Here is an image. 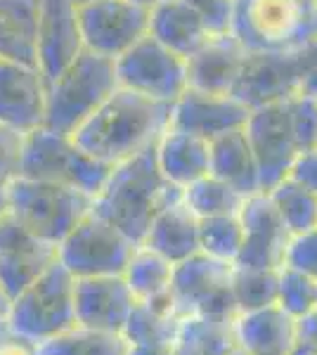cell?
Here are the masks:
<instances>
[{
    "instance_id": "cell-1",
    "label": "cell",
    "mask_w": 317,
    "mask_h": 355,
    "mask_svg": "<svg viewBox=\"0 0 317 355\" xmlns=\"http://www.w3.org/2000/svg\"><path fill=\"white\" fill-rule=\"evenodd\" d=\"M169 125L171 105L119 85L105 105L74 133V140L95 159L117 166L157 145Z\"/></svg>"
},
{
    "instance_id": "cell-2",
    "label": "cell",
    "mask_w": 317,
    "mask_h": 355,
    "mask_svg": "<svg viewBox=\"0 0 317 355\" xmlns=\"http://www.w3.org/2000/svg\"><path fill=\"white\" fill-rule=\"evenodd\" d=\"M180 197L182 190L171 185L161 173L152 145L112 166L105 185L93 199V211L140 244L154 216Z\"/></svg>"
},
{
    "instance_id": "cell-3",
    "label": "cell",
    "mask_w": 317,
    "mask_h": 355,
    "mask_svg": "<svg viewBox=\"0 0 317 355\" xmlns=\"http://www.w3.org/2000/svg\"><path fill=\"white\" fill-rule=\"evenodd\" d=\"M119 88L114 60L83 50L48 83L45 128L74 135Z\"/></svg>"
},
{
    "instance_id": "cell-4",
    "label": "cell",
    "mask_w": 317,
    "mask_h": 355,
    "mask_svg": "<svg viewBox=\"0 0 317 355\" xmlns=\"http://www.w3.org/2000/svg\"><path fill=\"white\" fill-rule=\"evenodd\" d=\"M5 320L15 336L33 346L65 334L76 324V277L55 261L10 301Z\"/></svg>"
},
{
    "instance_id": "cell-5",
    "label": "cell",
    "mask_w": 317,
    "mask_h": 355,
    "mask_svg": "<svg viewBox=\"0 0 317 355\" xmlns=\"http://www.w3.org/2000/svg\"><path fill=\"white\" fill-rule=\"evenodd\" d=\"M232 33L249 53H291L317 36L315 0H234Z\"/></svg>"
},
{
    "instance_id": "cell-6",
    "label": "cell",
    "mask_w": 317,
    "mask_h": 355,
    "mask_svg": "<svg viewBox=\"0 0 317 355\" xmlns=\"http://www.w3.org/2000/svg\"><path fill=\"white\" fill-rule=\"evenodd\" d=\"M109 171L112 166L85 152L74 135L57 133L45 125L24 135L19 178L57 182L95 199L109 178Z\"/></svg>"
},
{
    "instance_id": "cell-7",
    "label": "cell",
    "mask_w": 317,
    "mask_h": 355,
    "mask_svg": "<svg viewBox=\"0 0 317 355\" xmlns=\"http://www.w3.org/2000/svg\"><path fill=\"white\" fill-rule=\"evenodd\" d=\"M10 218L43 242L60 246L74 227L93 211V197L57 182L17 178L8 185Z\"/></svg>"
},
{
    "instance_id": "cell-8",
    "label": "cell",
    "mask_w": 317,
    "mask_h": 355,
    "mask_svg": "<svg viewBox=\"0 0 317 355\" xmlns=\"http://www.w3.org/2000/svg\"><path fill=\"white\" fill-rule=\"evenodd\" d=\"M135 242L90 211L57 246V261L76 279L123 275Z\"/></svg>"
},
{
    "instance_id": "cell-9",
    "label": "cell",
    "mask_w": 317,
    "mask_h": 355,
    "mask_svg": "<svg viewBox=\"0 0 317 355\" xmlns=\"http://www.w3.org/2000/svg\"><path fill=\"white\" fill-rule=\"evenodd\" d=\"M114 64L121 88H128L149 100L171 105L187 90V60L161 45L149 33L128 53L114 60Z\"/></svg>"
},
{
    "instance_id": "cell-10",
    "label": "cell",
    "mask_w": 317,
    "mask_h": 355,
    "mask_svg": "<svg viewBox=\"0 0 317 355\" xmlns=\"http://www.w3.org/2000/svg\"><path fill=\"white\" fill-rule=\"evenodd\" d=\"M232 266L216 261L206 254H194L173 266L171 296L180 318L206 315V318H228L237 315L230 291Z\"/></svg>"
},
{
    "instance_id": "cell-11",
    "label": "cell",
    "mask_w": 317,
    "mask_h": 355,
    "mask_svg": "<svg viewBox=\"0 0 317 355\" xmlns=\"http://www.w3.org/2000/svg\"><path fill=\"white\" fill-rule=\"evenodd\" d=\"M85 50L109 60L123 53L149 33V10L135 0H95L78 8Z\"/></svg>"
},
{
    "instance_id": "cell-12",
    "label": "cell",
    "mask_w": 317,
    "mask_h": 355,
    "mask_svg": "<svg viewBox=\"0 0 317 355\" xmlns=\"http://www.w3.org/2000/svg\"><path fill=\"white\" fill-rule=\"evenodd\" d=\"M244 130L246 137H249L253 157H256L261 190L268 192L277 182L284 180L286 173H289L291 162L301 152L289 123L286 102L251 110Z\"/></svg>"
},
{
    "instance_id": "cell-13",
    "label": "cell",
    "mask_w": 317,
    "mask_h": 355,
    "mask_svg": "<svg viewBox=\"0 0 317 355\" xmlns=\"http://www.w3.org/2000/svg\"><path fill=\"white\" fill-rule=\"evenodd\" d=\"M301 93V60L291 53H246L232 95L249 110L286 102Z\"/></svg>"
},
{
    "instance_id": "cell-14",
    "label": "cell",
    "mask_w": 317,
    "mask_h": 355,
    "mask_svg": "<svg viewBox=\"0 0 317 355\" xmlns=\"http://www.w3.org/2000/svg\"><path fill=\"white\" fill-rule=\"evenodd\" d=\"M83 50L76 5L71 0H40L36 67L45 83L60 76Z\"/></svg>"
},
{
    "instance_id": "cell-15",
    "label": "cell",
    "mask_w": 317,
    "mask_h": 355,
    "mask_svg": "<svg viewBox=\"0 0 317 355\" xmlns=\"http://www.w3.org/2000/svg\"><path fill=\"white\" fill-rule=\"evenodd\" d=\"M57 261V246L43 242L15 218L0 223V289L12 301Z\"/></svg>"
},
{
    "instance_id": "cell-16",
    "label": "cell",
    "mask_w": 317,
    "mask_h": 355,
    "mask_svg": "<svg viewBox=\"0 0 317 355\" xmlns=\"http://www.w3.org/2000/svg\"><path fill=\"white\" fill-rule=\"evenodd\" d=\"M251 110L234 95L201 93L187 88L185 93L171 102V125L187 130L204 140H216L230 130L244 128Z\"/></svg>"
},
{
    "instance_id": "cell-17",
    "label": "cell",
    "mask_w": 317,
    "mask_h": 355,
    "mask_svg": "<svg viewBox=\"0 0 317 355\" xmlns=\"http://www.w3.org/2000/svg\"><path fill=\"white\" fill-rule=\"evenodd\" d=\"M244 225V246L234 266L244 268H282L289 232L280 220L268 192H256L244 199L239 209Z\"/></svg>"
},
{
    "instance_id": "cell-18",
    "label": "cell",
    "mask_w": 317,
    "mask_h": 355,
    "mask_svg": "<svg viewBox=\"0 0 317 355\" xmlns=\"http://www.w3.org/2000/svg\"><path fill=\"white\" fill-rule=\"evenodd\" d=\"M48 83L38 67L0 60V123L31 133L45 125Z\"/></svg>"
},
{
    "instance_id": "cell-19",
    "label": "cell",
    "mask_w": 317,
    "mask_h": 355,
    "mask_svg": "<svg viewBox=\"0 0 317 355\" xmlns=\"http://www.w3.org/2000/svg\"><path fill=\"white\" fill-rule=\"evenodd\" d=\"M135 303L123 275L76 279V324L123 334Z\"/></svg>"
},
{
    "instance_id": "cell-20",
    "label": "cell",
    "mask_w": 317,
    "mask_h": 355,
    "mask_svg": "<svg viewBox=\"0 0 317 355\" xmlns=\"http://www.w3.org/2000/svg\"><path fill=\"white\" fill-rule=\"evenodd\" d=\"M249 50L234 33H213L194 55L187 57V88L201 93L232 95Z\"/></svg>"
},
{
    "instance_id": "cell-21",
    "label": "cell",
    "mask_w": 317,
    "mask_h": 355,
    "mask_svg": "<svg viewBox=\"0 0 317 355\" xmlns=\"http://www.w3.org/2000/svg\"><path fill=\"white\" fill-rule=\"evenodd\" d=\"M232 331L241 355H289L298 346V320L282 311L277 303L237 313Z\"/></svg>"
},
{
    "instance_id": "cell-22",
    "label": "cell",
    "mask_w": 317,
    "mask_h": 355,
    "mask_svg": "<svg viewBox=\"0 0 317 355\" xmlns=\"http://www.w3.org/2000/svg\"><path fill=\"white\" fill-rule=\"evenodd\" d=\"M154 154L161 173L178 190L211 173V142L187 130L169 125L154 145Z\"/></svg>"
},
{
    "instance_id": "cell-23",
    "label": "cell",
    "mask_w": 317,
    "mask_h": 355,
    "mask_svg": "<svg viewBox=\"0 0 317 355\" xmlns=\"http://www.w3.org/2000/svg\"><path fill=\"white\" fill-rule=\"evenodd\" d=\"M140 244L157 251L159 256H164L175 266L189 256L199 254V218L187 209L182 197L175 199L154 216Z\"/></svg>"
},
{
    "instance_id": "cell-24",
    "label": "cell",
    "mask_w": 317,
    "mask_h": 355,
    "mask_svg": "<svg viewBox=\"0 0 317 355\" xmlns=\"http://www.w3.org/2000/svg\"><path fill=\"white\" fill-rule=\"evenodd\" d=\"M149 36L187 60L209 41L211 31L185 0H164L149 10Z\"/></svg>"
},
{
    "instance_id": "cell-25",
    "label": "cell",
    "mask_w": 317,
    "mask_h": 355,
    "mask_svg": "<svg viewBox=\"0 0 317 355\" xmlns=\"http://www.w3.org/2000/svg\"><path fill=\"white\" fill-rule=\"evenodd\" d=\"M40 0H0V60L36 67Z\"/></svg>"
},
{
    "instance_id": "cell-26",
    "label": "cell",
    "mask_w": 317,
    "mask_h": 355,
    "mask_svg": "<svg viewBox=\"0 0 317 355\" xmlns=\"http://www.w3.org/2000/svg\"><path fill=\"white\" fill-rule=\"evenodd\" d=\"M211 175L221 178L244 197L263 192L256 157L244 128L230 130L211 140Z\"/></svg>"
},
{
    "instance_id": "cell-27",
    "label": "cell",
    "mask_w": 317,
    "mask_h": 355,
    "mask_svg": "<svg viewBox=\"0 0 317 355\" xmlns=\"http://www.w3.org/2000/svg\"><path fill=\"white\" fill-rule=\"evenodd\" d=\"M123 279L137 303H149V306L178 313L171 296L173 263L159 256L157 251L137 244L123 270Z\"/></svg>"
},
{
    "instance_id": "cell-28",
    "label": "cell",
    "mask_w": 317,
    "mask_h": 355,
    "mask_svg": "<svg viewBox=\"0 0 317 355\" xmlns=\"http://www.w3.org/2000/svg\"><path fill=\"white\" fill-rule=\"evenodd\" d=\"M232 320L206 318V315L182 318L178 343L197 355H237L239 351L234 341Z\"/></svg>"
},
{
    "instance_id": "cell-29",
    "label": "cell",
    "mask_w": 317,
    "mask_h": 355,
    "mask_svg": "<svg viewBox=\"0 0 317 355\" xmlns=\"http://www.w3.org/2000/svg\"><path fill=\"white\" fill-rule=\"evenodd\" d=\"M128 341L123 334L90 329L83 324H74L65 334L36 346V355H126Z\"/></svg>"
},
{
    "instance_id": "cell-30",
    "label": "cell",
    "mask_w": 317,
    "mask_h": 355,
    "mask_svg": "<svg viewBox=\"0 0 317 355\" xmlns=\"http://www.w3.org/2000/svg\"><path fill=\"white\" fill-rule=\"evenodd\" d=\"M182 318L166 308L135 303L128 322L123 327V339L130 346H173L178 341Z\"/></svg>"
},
{
    "instance_id": "cell-31",
    "label": "cell",
    "mask_w": 317,
    "mask_h": 355,
    "mask_svg": "<svg viewBox=\"0 0 317 355\" xmlns=\"http://www.w3.org/2000/svg\"><path fill=\"white\" fill-rule=\"evenodd\" d=\"M280 268H244L232 266L230 291L237 313L258 311V308L277 303Z\"/></svg>"
},
{
    "instance_id": "cell-32",
    "label": "cell",
    "mask_w": 317,
    "mask_h": 355,
    "mask_svg": "<svg viewBox=\"0 0 317 355\" xmlns=\"http://www.w3.org/2000/svg\"><path fill=\"white\" fill-rule=\"evenodd\" d=\"M244 194H239L232 185L216 175H204L189 182L182 190V202L197 218H211V216L239 214L244 204Z\"/></svg>"
},
{
    "instance_id": "cell-33",
    "label": "cell",
    "mask_w": 317,
    "mask_h": 355,
    "mask_svg": "<svg viewBox=\"0 0 317 355\" xmlns=\"http://www.w3.org/2000/svg\"><path fill=\"white\" fill-rule=\"evenodd\" d=\"M268 197L277 211L280 220L284 223L289 237L317 227V197L313 192L298 187L289 178L268 190Z\"/></svg>"
},
{
    "instance_id": "cell-34",
    "label": "cell",
    "mask_w": 317,
    "mask_h": 355,
    "mask_svg": "<svg viewBox=\"0 0 317 355\" xmlns=\"http://www.w3.org/2000/svg\"><path fill=\"white\" fill-rule=\"evenodd\" d=\"M244 246V225L239 214L199 218V251L216 261L234 266Z\"/></svg>"
},
{
    "instance_id": "cell-35",
    "label": "cell",
    "mask_w": 317,
    "mask_h": 355,
    "mask_svg": "<svg viewBox=\"0 0 317 355\" xmlns=\"http://www.w3.org/2000/svg\"><path fill=\"white\" fill-rule=\"evenodd\" d=\"M277 306L289 313L293 320H303L317 311V279L303 275L293 268H280L277 282Z\"/></svg>"
},
{
    "instance_id": "cell-36",
    "label": "cell",
    "mask_w": 317,
    "mask_h": 355,
    "mask_svg": "<svg viewBox=\"0 0 317 355\" xmlns=\"http://www.w3.org/2000/svg\"><path fill=\"white\" fill-rule=\"evenodd\" d=\"M289 110V123L298 150L317 147V97L308 93H296L286 100Z\"/></svg>"
},
{
    "instance_id": "cell-37",
    "label": "cell",
    "mask_w": 317,
    "mask_h": 355,
    "mask_svg": "<svg viewBox=\"0 0 317 355\" xmlns=\"http://www.w3.org/2000/svg\"><path fill=\"white\" fill-rule=\"evenodd\" d=\"M284 266L317 279V227L289 237L284 251Z\"/></svg>"
},
{
    "instance_id": "cell-38",
    "label": "cell",
    "mask_w": 317,
    "mask_h": 355,
    "mask_svg": "<svg viewBox=\"0 0 317 355\" xmlns=\"http://www.w3.org/2000/svg\"><path fill=\"white\" fill-rule=\"evenodd\" d=\"M22 150H24V133L0 123V187L19 178Z\"/></svg>"
},
{
    "instance_id": "cell-39",
    "label": "cell",
    "mask_w": 317,
    "mask_h": 355,
    "mask_svg": "<svg viewBox=\"0 0 317 355\" xmlns=\"http://www.w3.org/2000/svg\"><path fill=\"white\" fill-rule=\"evenodd\" d=\"M189 8L213 33H230L232 31L234 17V0H185Z\"/></svg>"
},
{
    "instance_id": "cell-40",
    "label": "cell",
    "mask_w": 317,
    "mask_h": 355,
    "mask_svg": "<svg viewBox=\"0 0 317 355\" xmlns=\"http://www.w3.org/2000/svg\"><path fill=\"white\" fill-rule=\"evenodd\" d=\"M286 178H289L291 182H296L298 187L313 192L317 197V147L298 152L296 159H293L289 166Z\"/></svg>"
},
{
    "instance_id": "cell-41",
    "label": "cell",
    "mask_w": 317,
    "mask_h": 355,
    "mask_svg": "<svg viewBox=\"0 0 317 355\" xmlns=\"http://www.w3.org/2000/svg\"><path fill=\"white\" fill-rule=\"evenodd\" d=\"M301 60V93L317 95V36L298 50Z\"/></svg>"
},
{
    "instance_id": "cell-42",
    "label": "cell",
    "mask_w": 317,
    "mask_h": 355,
    "mask_svg": "<svg viewBox=\"0 0 317 355\" xmlns=\"http://www.w3.org/2000/svg\"><path fill=\"white\" fill-rule=\"evenodd\" d=\"M0 355H36V346L10 331L8 339L0 341Z\"/></svg>"
},
{
    "instance_id": "cell-43",
    "label": "cell",
    "mask_w": 317,
    "mask_h": 355,
    "mask_svg": "<svg viewBox=\"0 0 317 355\" xmlns=\"http://www.w3.org/2000/svg\"><path fill=\"white\" fill-rule=\"evenodd\" d=\"M298 341L308 343L317 351V311H313L308 318L298 320Z\"/></svg>"
},
{
    "instance_id": "cell-44",
    "label": "cell",
    "mask_w": 317,
    "mask_h": 355,
    "mask_svg": "<svg viewBox=\"0 0 317 355\" xmlns=\"http://www.w3.org/2000/svg\"><path fill=\"white\" fill-rule=\"evenodd\" d=\"M175 353V343L173 346H130L128 343V353L126 355H173Z\"/></svg>"
},
{
    "instance_id": "cell-45",
    "label": "cell",
    "mask_w": 317,
    "mask_h": 355,
    "mask_svg": "<svg viewBox=\"0 0 317 355\" xmlns=\"http://www.w3.org/2000/svg\"><path fill=\"white\" fill-rule=\"evenodd\" d=\"M8 187H0V223H3L5 218H8Z\"/></svg>"
},
{
    "instance_id": "cell-46",
    "label": "cell",
    "mask_w": 317,
    "mask_h": 355,
    "mask_svg": "<svg viewBox=\"0 0 317 355\" xmlns=\"http://www.w3.org/2000/svg\"><path fill=\"white\" fill-rule=\"evenodd\" d=\"M289 355H317V351H315L313 346H308V343H301V341H298V346L293 348V351H291Z\"/></svg>"
},
{
    "instance_id": "cell-47",
    "label": "cell",
    "mask_w": 317,
    "mask_h": 355,
    "mask_svg": "<svg viewBox=\"0 0 317 355\" xmlns=\"http://www.w3.org/2000/svg\"><path fill=\"white\" fill-rule=\"evenodd\" d=\"M8 308H10V301H8V296L3 294V289H0V318L8 315Z\"/></svg>"
},
{
    "instance_id": "cell-48",
    "label": "cell",
    "mask_w": 317,
    "mask_h": 355,
    "mask_svg": "<svg viewBox=\"0 0 317 355\" xmlns=\"http://www.w3.org/2000/svg\"><path fill=\"white\" fill-rule=\"evenodd\" d=\"M8 336H10L8 320H5V318H0V341H3V339H8Z\"/></svg>"
},
{
    "instance_id": "cell-49",
    "label": "cell",
    "mask_w": 317,
    "mask_h": 355,
    "mask_svg": "<svg viewBox=\"0 0 317 355\" xmlns=\"http://www.w3.org/2000/svg\"><path fill=\"white\" fill-rule=\"evenodd\" d=\"M137 5H142V8H147V10H152L154 5H159V3H164V0H135Z\"/></svg>"
},
{
    "instance_id": "cell-50",
    "label": "cell",
    "mask_w": 317,
    "mask_h": 355,
    "mask_svg": "<svg viewBox=\"0 0 317 355\" xmlns=\"http://www.w3.org/2000/svg\"><path fill=\"white\" fill-rule=\"evenodd\" d=\"M173 355H197V353H192V351H189V348L180 346V343L175 341V353H173Z\"/></svg>"
},
{
    "instance_id": "cell-51",
    "label": "cell",
    "mask_w": 317,
    "mask_h": 355,
    "mask_svg": "<svg viewBox=\"0 0 317 355\" xmlns=\"http://www.w3.org/2000/svg\"><path fill=\"white\" fill-rule=\"evenodd\" d=\"M76 8H80V5H88V3H95V0H71Z\"/></svg>"
},
{
    "instance_id": "cell-52",
    "label": "cell",
    "mask_w": 317,
    "mask_h": 355,
    "mask_svg": "<svg viewBox=\"0 0 317 355\" xmlns=\"http://www.w3.org/2000/svg\"><path fill=\"white\" fill-rule=\"evenodd\" d=\"M315 17H317V0H315Z\"/></svg>"
},
{
    "instance_id": "cell-53",
    "label": "cell",
    "mask_w": 317,
    "mask_h": 355,
    "mask_svg": "<svg viewBox=\"0 0 317 355\" xmlns=\"http://www.w3.org/2000/svg\"><path fill=\"white\" fill-rule=\"evenodd\" d=\"M237 355H241V353H237Z\"/></svg>"
},
{
    "instance_id": "cell-54",
    "label": "cell",
    "mask_w": 317,
    "mask_h": 355,
    "mask_svg": "<svg viewBox=\"0 0 317 355\" xmlns=\"http://www.w3.org/2000/svg\"><path fill=\"white\" fill-rule=\"evenodd\" d=\"M315 97H317V95H315Z\"/></svg>"
}]
</instances>
